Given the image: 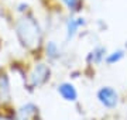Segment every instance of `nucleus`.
<instances>
[{"mask_svg": "<svg viewBox=\"0 0 127 120\" xmlns=\"http://www.w3.org/2000/svg\"><path fill=\"white\" fill-rule=\"evenodd\" d=\"M16 34L18 37V41L21 42V45L34 50L40 45L41 42V30L40 26L32 17L24 16L16 23Z\"/></svg>", "mask_w": 127, "mask_h": 120, "instance_id": "obj_1", "label": "nucleus"}, {"mask_svg": "<svg viewBox=\"0 0 127 120\" xmlns=\"http://www.w3.org/2000/svg\"><path fill=\"white\" fill-rule=\"evenodd\" d=\"M50 68L44 64H38L32 69L31 75H30V86L32 88H38L41 85H44V83L50 79Z\"/></svg>", "mask_w": 127, "mask_h": 120, "instance_id": "obj_2", "label": "nucleus"}, {"mask_svg": "<svg viewBox=\"0 0 127 120\" xmlns=\"http://www.w3.org/2000/svg\"><path fill=\"white\" fill-rule=\"evenodd\" d=\"M97 99H99V102L104 107L112 109V107H114L117 105L119 95L113 88H110V86H103V88L97 92Z\"/></svg>", "mask_w": 127, "mask_h": 120, "instance_id": "obj_3", "label": "nucleus"}, {"mask_svg": "<svg viewBox=\"0 0 127 120\" xmlns=\"http://www.w3.org/2000/svg\"><path fill=\"white\" fill-rule=\"evenodd\" d=\"M85 24H86V21H85L83 17H76V19L71 17V19H68V21H66V41H71L78 34V30L83 27Z\"/></svg>", "mask_w": 127, "mask_h": 120, "instance_id": "obj_4", "label": "nucleus"}, {"mask_svg": "<svg viewBox=\"0 0 127 120\" xmlns=\"http://www.w3.org/2000/svg\"><path fill=\"white\" fill-rule=\"evenodd\" d=\"M58 93L68 102H75L78 97V92H76V89H75V86H73L72 83H68V82H64L59 85Z\"/></svg>", "mask_w": 127, "mask_h": 120, "instance_id": "obj_5", "label": "nucleus"}, {"mask_svg": "<svg viewBox=\"0 0 127 120\" xmlns=\"http://www.w3.org/2000/svg\"><path fill=\"white\" fill-rule=\"evenodd\" d=\"M37 113H38V107L32 103H27L18 110V117L20 120H31L37 116Z\"/></svg>", "mask_w": 127, "mask_h": 120, "instance_id": "obj_6", "label": "nucleus"}, {"mask_svg": "<svg viewBox=\"0 0 127 120\" xmlns=\"http://www.w3.org/2000/svg\"><path fill=\"white\" fill-rule=\"evenodd\" d=\"M104 54H106V48L104 47H96L89 52L88 55V61L93 62V64H100L102 60H104Z\"/></svg>", "mask_w": 127, "mask_h": 120, "instance_id": "obj_7", "label": "nucleus"}, {"mask_svg": "<svg viewBox=\"0 0 127 120\" xmlns=\"http://www.w3.org/2000/svg\"><path fill=\"white\" fill-rule=\"evenodd\" d=\"M10 95V85L6 75H0V100H6Z\"/></svg>", "mask_w": 127, "mask_h": 120, "instance_id": "obj_8", "label": "nucleus"}, {"mask_svg": "<svg viewBox=\"0 0 127 120\" xmlns=\"http://www.w3.org/2000/svg\"><path fill=\"white\" fill-rule=\"evenodd\" d=\"M45 51H47V57L51 58V60H57V58H59V55H61L59 47L55 41H48L47 42Z\"/></svg>", "mask_w": 127, "mask_h": 120, "instance_id": "obj_9", "label": "nucleus"}, {"mask_svg": "<svg viewBox=\"0 0 127 120\" xmlns=\"http://www.w3.org/2000/svg\"><path fill=\"white\" fill-rule=\"evenodd\" d=\"M123 57H124V51L123 50H117V51H113L112 54H109V55L106 57V62L110 65L116 64V62H119L120 60H123Z\"/></svg>", "mask_w": 127, "mask_h": 120, "instance_id": "obj_10", "label": "nucleus"}, {"mask_svg": "<svg viewBox=\"0 0 127 120\" xmlns=\"http://www.w3.org/2000/svg\"><path fill=\"white\" fill-rule=\"evenodd\" d=\"M62 3L66 7H68L69 10H72V11H75V10H78V4H79V0H62Z\"/></svg>", "mask_w": 127, "mask_h": 120, "instance_id": "obj_11", "label": "nucleus"}]
</instances>
